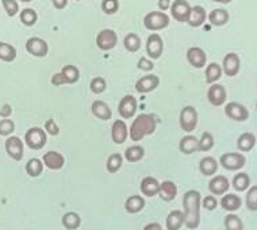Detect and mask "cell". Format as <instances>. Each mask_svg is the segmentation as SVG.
Returning a JSON list of instances; mask_svg holds the SVG:
<instances>
[{
    "label": "cell",
    "instance_id": "cell-1",
    "mask_svg": "<svg viewBox=\"0 0 257 230\" xmlns=\"http://www.w3.org/2000/svg\"><path fill=\"white\" fill-rule=\"evenodd\" d=\"M200 206L202 195L199 191H187L183 196V208H184V225L188 229H198L200 225Z\"/></svg>",
    "mask_w": 257,
    "mask_h": 230
},
{
    "label": "cell",
    "instance_id": "cell-2",
    "mask_svg": "<svg viewBox=\"0 0 257 230\" xmlns=\"http://www.w3.org/2000/svg\"><path fill=\"white\" fill-rule=\"evenodd\" d=\"M157 128V121L155 115L152 114H141L134 120V122L130 126V140L134 142H138L144 140L147 136L155 133Z\"/></svg>",
    "mask_w": 257,
    "mask_h": 230
},
{
    "label": "cell",
    "instance_id": "cell-3",
    "mask_svg": "<svg viewBox=\"0 0 257 230\" xmlns=\"http://www.w3.org/2000/svg\"><path fill=\"white\" fill-rule=\"evenodd\" d=\"M171 19L164 11H152V13L147 14V17L144 18V25L148 30L159 31L163 30L165 27H168Z\"/></svg>",
    "mask_w": 257,
    "mask_h": 230
},
{
    "label": "cell",
    "instance_id": "cell-4",
    "mask_svg": "<svg viewBox=\"0 0 257 230\" xmlns=\"http://www.w3.org/2000/svg\"><path fill=\"white\" fill-rule=\"evenodd\" d=\"M46 132L41 128H30L25 134V144L33 151H40L46 145Z\"/></svg>",
    "mask_w": 257,
    "mask_h": 230
},
{
    "label": "cell",
    "instance_id": "cell-5",
    "mask_svg": "<svg viewBox=\"0 0 257 230\" xmlns=\"http://www.w3.org/2000/svg\"><path fill=\"white\" fill-rule=\"evenodd\" d=\"M179 122H180V128L186 133H192L198 126V111L195 107H183V110L180 111V117H179Z\"/></svg>",
    "mask_w": 257,
    "mask_h": 230
},
{
    "label": "cell",
    "instance_id": "cell-6",
    "mask_svg": "<svg viewBox=\"0 0 257 230\" xmlns=\"http://www.w3.org/2000/svg\"><path fill=\"white\" fill-rule=\"evenodd\" d=\"M219 164L226 171H239L245 167L246 164V157L241 153H235V152H230V153H223L219 157Z\"/></svg>",
    "mask_w": 257,
    "mask_h": 230
},
{
    "label": "cell",
    "instance_id": "cell-7",
    "mask_svg": "<svg viewBox=\"0 0 257 230\" xmlns=\"http://www.w3.org/2000/svg\"><path fill=\"white\" fill-rule=\"evenodd\" d=\"M118 44V36L114 30L111 29H104L96 37V46L103 52L112 50Z\"/></svg>",
    "mask_w": 257,
    "mask_h": 230
},
{
    "label": "cell",
    "instance_id": "cell-8",
    "mask_svg": "<svg viewBox=\"0 0 257 230\" xmlns=\"http://www.w3.org/2000/svg\"><path fill=\"white\" fill-rule=\"evenodd\" d=\"M225 114L229 120L235 121V122H245L249 120L248 108L237 102H229L225 106Z\"/></svg>",
    "mask_w": 257,
    "mask_h": 230
},
{
    "label": "cell",
    "instance_id": "cell-9",
    "mask_svg": "<svg viewBox=\"0 0 257 230\" xmlns=\"http://www.w3.org/2000/svg\"><path fill=\"white\" fill-rule=\"evenodd\" d=\"M26 50L34 57H46L49 53V46L48 42L40 37H31L26 41Z\"/></svg>",
    "mask_w": 257,
    "mask_h": 230
},
{
    "label": "cell",
    "instance_id": "cell-10",
    "mask_svg": "<svg viewBox=\"0 0 257 230\" xmlns=\"http://www.w3.org/2000/svg\"><path fill=\"white\" fill-rule=\"evenodd\" d=\"M6 152L13 160L21 161L23 159V153H25V145H23L22 140L17 136H10L6 140Z\"/></svg>",
    "mask_w": 257,
    "mask_h": 230
},
{
    "label": "cell",
    "instance_id": "cell-11",
    "mask_svg": "<svg viewBox=\"0 0 257 230\" xmlns=\"http://www.w3.org/2000/svg\"><path fill=\"white\" fill-rule=\"evenodd\" d=\"M226 99L227 92L223 85L218 84V83L210 84V88L207 89V100L210 102V104L219 107L226 103Z\"/></svg>",
    "mask_w": 257,
    "mask_h": 230
},
{
    "label": "cell",
    "instance_id": "cell-12",
    "mask_svg": "<svg viewBox=\"0 0 257 230\" xmlns=\"http://www.w3.org/2000/svg\"><path fill=\"white\" fill-rule=\"evenodd\" d=\"M191 13V6L187 0H175L171 6V14L175 21L184 23L188 21Z\"/></svg>",
    "mask_w": 257,
    "mask_h": 230
},
{
    "label": "cell",
    "instance_id": "cell-13",
    "mask_svg": "<svg viewBox=\"0 0 257 230\" xmlns=\"http://www.w3.org/2000/svg\"><path fill=\"white\" fill-rule=\"evenodd\" d=\"M239 69H241V60H239L238 54L227 53L222 61L223 73L229 77H234V76L238 75Z\"/></svg>",
    "mask_w": 257,
    "mask_h": 230
},
{
    "label": "cell",
    "instance_id": "cell-14",
    "mask_svg": "<svg viewBox=\"0 0 257 230\" xmlns=\"http://www.w3.org/2000/svg\"><path fill=\"white\" fill-rule=\"evenodd\" d=\"M137 111V99L133 95H126L122 97L118 106V112L123 120H130L133 118L134 114Z\"/></svg>",
    "mask_w": 257,
    "mask_h": 230
},
{
    "label": "cell",
    "instance_id": "cell-15",
    "mask_svg": "<svg viewBox=\"0 0 257 230\" xmlns=\"http://www.w3.org/2000/svg\"><path fill=\"white\" fill-rule=\"evenodd\" d=\"M164 52V42L163 38L159 34H152L148 37L147 40V53L149 57L153 60L161 57V54Z\"/></svg>",
    "mask_w": 257,
    "mask_h": 230
},
{
    "label": "cell",
    "instance_id": "cell-16",
    "mask_svg": "<svg viewBox=\"0 0 257 230\" xmlns=\"http://www.w3.org/2000/svg\"><path fill=\"white\" fill-rule=\"evenodd\" d=\"M230 188V182L226 176L223 175H218L214 176L210 182H208V191L213 195H225Z\"/></svg>",
    "mask_w": 257,
    "mask_h": 230
},
{
    "label": "cell",
    "instance_id": "cell-17",
    "mask_svg": "<svg viewBox=\"0 0 257 230\" xmlns=\"http://www.w3.org/2000/svg\"><path fill=\"white\" fill-rule=\"evenodd\" d=\"M187 60L190 62V65L194 68H204L206 67V61H207V56L202 48L198 46H192L187 50Z\"/></svg>",
    "mask_w": 257,
    "mask_h": 230
},
{
    "label": "cell",
    "instance_id": "cell-18",
    "mask_svg": "<svg viewBox=\"0 0 257 230\" xmlns=\"http://www.w3.org/2000/svg\"><path fill=\"white\" fill-rule=\"evenodd\" d=\"M160 85V79L159 76L156 75H147L137 80L136 83V89L140 93H148L155 91Z\"/></svg>",
    "mask_w": 257,
    "mask_h": 230
},
{
    "label": "cell",
    "instance_id": "cell-19",
    "mask_svg": "<svg viewBox=\"0 0 257 230\" xmlns=\"http://www.w3.org/2000/svg\"><path fill=\"white\" fill-rule=\"evenodd\" d=\"M128 137V130H127V125L124 124L122 120L115 121L112 124V128H111V138L112 141L116 145H120L123 144Z\"/></svg>",
    "mask_w": 257,
    "mask_h": 230
},
{
    "label": "cell",
    "instance_id": "cell-20",
    "mask_svg": "<svg viewBox=\"0 0 257 230\" xmlns=\"http://www.w3.org/2000/svg\"><path fill=\"white\" fill-rule=\"evenodd\" d=\"M44 161L42 163L48 167L52 171H58V169H61L64 165H65V159H64V156L61 153H58V152L50 151L46 152L44 155Z\"/></svg>",
    "mask_w": 257,
    "mask_h": 230
},
{
    "label": "cell",
    "instance_id": "cell-21",
    "mask_svg": "<svg viewBox=\"0 0 257 230\" xmlns=\"http://www.w3.org/2000/svg\"><path fill=\"white\" fill-rule=\"evenodd\" d=\"M161 198V200H164V202H171L176 198V195H178V186L175 184L171 180H165L160 184L159 188V194H157Z\"/></svg>",
    "mask_w": 257,
    "mask_h": 230
},
{
    "label": "cell",
    "instance_id": "cell-22",
    "mask_svg": "<svg viewBox=\"0 0 257 230\" xmlns=\"http://www.w3.org/2000/svg\"><path fill=\"white\" fill-rule=\"evenodd\" d=\"M179 149L184 155H192L195 152H199V140L195 136H186L179 142Z\"/></svg>",
    "mask_w": 257,
    "mask_h": 230
},
{
    "label": "cell",
    "instance_id": "cell-23",
    "mask_svg": "<svg viewBox=\"0 0 257 230\" xmlns=\"http://www.w3.org/2000/svg\"><path fill=\"white\" fill-rule=\"evenodd\" d=\"M140 188H141V192L145 195V196H148V198H153V196H156V195L159 194L160 183L156 177L147 176L142 179Z\"/></svg>",
    "mask_w": 257,
    "mask_h": 230
},
{
    "label": "cell",
    "instance_id": "cell-24",
    "mask_svg": "<svg viewBox=\"0 0 257 230\" xmlns=\"http://www.w3.org/2000/svg\"><path fill=\"white\" fill-rule=\"evenodd\" d=\"M206 19H207L206 10H204L202 6H195V7H191V13L187 23H188L191 27H200L204 22H206Z\"/></svg>",
    "mask_w": 257,
    "mask_h": 230
},
{
    "label": "cell",
    "instance_id": "cell-25",
    "mask_svg": "<svg viewBox=\"0 0 257 230\" xmlns=\"http://www.w3.org/2000/svg\"><path fill=\"white\" fill-rule=\"evenodd\" d=\"M219 204H221V207L223 208V210H226V211L229 212H234L241 208V206H242V200H241V198H239L238 195L226 194L223 195V198L221 199Z\"/></svg>",
    "mask_w": 257,
    "mask_h": 230
},
{
    "label": "cell",
    "instance_id": "cell-26",
    "mask_svg": "<svg viewBox=\"0 0 257 230\" xmlns=\"http://www.w3.org/2000/svg\"><path fill=\"white\" fill-rule=\"evenodd\" d=\"M91 111L100 121H108L112 117V111L108 107V104L103 102V100H95L92 103V106H91Z\"/></svg>",
    "mask_w": 257,
    "mask_h": 230
},
{
    "label": "cell",
    "instance_id": "cell-27",
    "mask_svg": "<svg viewBox=\"0 0 257 230\" xmlns=\"http://www.w3.org/2000/svg\"><path fill=\"white\" fill-rule=\"evenodd\" d=\"M145 204H147V202H145V199L142 198L141 195H132L124 202V210L128 214H137L141 210H144Z\"/></svg>",
    "mask_w": 257,
    "mask_h": 230
},
{
    "label": "cell",
    "instance_id": "cell-28",
    "mask_svg": "<svg viewBox=\"0 0 257 230\" xmlns=\"http://www.w3.org/2000/svg\"><path fill=\"white\" fill-rule=\"evenodd\" d=\"M208 22L211 23L213 26H223V25H226L229 22V19H230V15L227 13V10L225 9H215L213 10L211 13L207 15Z\"/></svg>",
    "mask_w": 257,
    "mask_h": 230
},
{
    "label": "cell",
    "instance_id": "cell-29",
    "mask_svg": "<svg viewBox=\"0 0 257 230\" xmlns=\"http://www.w3.org/2000/svg\"><path fill=\"white\" fill-rule=\"evenodd\" d=\"M257 145V138L253 133H242L237 140V148L241 152H250Z\"/></svg>",
    "mask_w": 257,
    "mask_h": 230
},
{
    "label": "cell",
    "instance_id": "cell-30",
    "mask_svg": "<svg viewBox=\"0 0 257 230\" xmlns=\"http://www.w3.org/2000/svg\"><path fill=\"white\" fill-rule=\"evenodd\" d=\"M165 225H167L168 230H180V227L184 225V214H183V211L172 210L167 217Z\"/></svg>",
    "mask_w": 257,
    "mask_h": 230
},
{
    "label": "cell",
    "instance_id": "cell-31",
    "mask_svg": "<svg viewBox=\"0 0 257 230\" xmlns=\"http://www.w3.org/2000/svg\"><path fill=\"white\" fill-rule=\"evenodd\" d=\"M199 171L204 176H214L218 171V161L211 156H207L200 160Z\"/></svg>",
    "mask_w": 257,
    "mask_h": 230
},
{
    "label": "cell",
    "instance_id": "cell-32",
    "mask_svg": "<svg viewBox=\"0 0 257 230\" xmlns=\"http://www.w3.org/2000/svg\"><path fill=\"white\" fill-rule=\"evenodd\" d=\"M222 73V67L217 62H210L207 67H206V83L208 84H213V83H217L218 80L221 79Z\"/></svg>",
    "mask_w": 257,
    "mask_h": 230
},
{
    "label": "cell",
    "instance_id": "cell-33",
    "mask_svg": "<svg viewBox=\"0 0 257 230\" xmlns=\"http://www.w3.org/2000/svg\"><path fill=\"white\" fill-rule=\"evenodd\" d=\"M61 223L67 230H76L79 229L80 225H81V218L77 212H67L62 215Z\"/></svg>",
    "mask_w": 257,
    "mask_h": 230
},
{
    "label": "cell",
    "instance_id": "cell-34",
    "mask_svg": "<svg viewBox=\"0 0 257 230\" xmlns=\"http://www.w3.org/2000/svg\"><path fill=\"white\" fill-rule=\"evenodd\" d=\"M233 188H234L237 192H244L249 188L250 186V177H249L248 173L245 172H238L233 177Z\"/></svg>",
    "mask_w": 257,
    "mask_h": 230
},
{
    "label": "cell",
    "instance_id": "cell-35",
    "mask_svg": "<svg viewBox=\"0 0 257 230\" xmlns=\"http://www.w3.org/2000/svg\"><path fill=\"white\" fill-rule=\"evenodd\" d=\"M144 156H145V149L141 145L130 146L124 152V159L127 160L128 163H138L144 159Z\"/></svg>",
    "mask_w": 257,
    "mask_h": 230
},
{
    "label": "cell",
    "instance_id": "cell-36",
    "mask_svg": "<svg viewBox=\"0 0 257 230\" xmlns=\"http://www.w3.org/2000/svg\"><path fill=\"white\" fill-rule=\"evenodd\" d=\"M123 45L127 52H130V53H136V52H138L140 48H141V38H140V36L136 34V33H130V34H127V36L124 37Z\"/></svg>",
    "mask_w": 257,
    "mask_h": 230
},
{
    "label": "cell",
    "instance_id": "cell-37",
    "mask_svg": "<svg viewBox=\"0 0 257 230\" xmlns=\"http://www.w3.org/2000/svg\"><path fill=\"white\" fill-rule=\"evenodd\" d=\"M61 73L65 77L67 84H75L80 80L79 68L75 67V65H65V67H62Z\"/></svg>",
    "mask_w": 257,
    "mask_h": 230
},
{
    "label": "cell",
    "instance_id": "cell-38",
    "mask_svg": "<svg viewBox=\"0 0 257 230\" xmlns=\"http://www.w3.org/2000/svg\"><path fill=\"white\" fill-rule=\"evenodd\" d=\"M26 172L29 176L38 177L41 173L44 172V163L40 159H31L26 163Z\"/></svg>",
    "mask_w": 257,
    "mask_h": 230
},
{
    "label": "cell",
    "instance_id": "cell-39",
    "mask_svg": "<svg viewBox=\"0 0 257 230\" xmlns=\"http://www.w3.org/2000/svg\"><path fill=\"white\" fill-rule=\"evenodd\" d=\"M17 58V49L13 45L0 42V60L5 62H13Z\"/></svg>",
    "mask_w": 257,
    "mask_h": 230
},
{
    "label": "cell",
    "instance_id": "cell-40",
    "mask_svg": "<svg viewBox=\"0 0 257 230\" xmlns=\"http://www.w3.org/2000/svg\"><path fill=\"white\" fill-rule=\"evenodd\" d=\"M223 225L226 230H244V222L235 214H227L223 219Z\"/></svg>",
    "mask_w": 257,
    "mask_h": 230
},
{
    "label": "cell",
    "instance_id": "cell-41",
    "mask_svg": "<svg viewBox=\"0 0 257 230\" xmlns=\"http://www.w3.org/2000/svg\"><path fill=\"white\" fill-rule=\"evenodd\" d=\"M122 164H123V157H122V155H119V153H112L108 157V160H107L106 168L110 173H115L119 171Z\"/></svg>",
    "mask_w": 257,
    "mask_h": 230
},
{
    "label": "cell",
    "instance_id": "cell-42",
    "mask_svg": "<svg viewBox=\"0 0 257 230\" xmlns=\"http://www.w3.org/2000/svg\"><path fill=\"white\" fill-rule=\"evenodd\" d=\"M19 18L25 26H34L38 21V14L33 9H25L19 14Z\"/></svg>",
    "mask_w": 257,
    "mask_h": 230
},
{
    "label": "cell",
    "instance_id": "cell-43",
    "mask_svg": "<svg viewBox=\"0 0 257 230\" xmlns=\"http://www.w3.org/2000/svg\"><path fill=\"white\" fill-rule=\"evenodd\" d=\"M245 203L249 211H257V186H252L248 188Z\"/></svg>",
    "mask_w": 257,
    "mask_h": 230
},
{
    "label": "cell",
    "instance_id": "cell-44",
    "mask_svg": "<svg viewBox=\"0 0 257 230\" xmlns=\"http://www.w3.org/2000/svg\"><path fill=\"white\" fill-rule=\"evenodd\" d=\"M214 146V137L213 134L204 132L202 137L199 138V152H208L213 149Z\"/></svg>",
    "mask_w": 257,
    "mask_h": 230
},
{
    "label": "cell",
    "instance_id": "cell-45",
    "mask_svg": "<svg viewBox=\"0 0 257 230\" xmlns=\"http://www.w3.org/2000/svg\"><path fill=\"white\" fill-rule=\"evenodd\" d=\"M106 88L107 83L103 77H93V79L91 80V83H89V89H91L93 93H96V95L104 92V89Z\"/></svg>",
    "mask_w": 257,
    "mask_h": 230
},
{
    "label": "cell",
    "instance_id": "cell-46",
    "mask_svg": "<svg viewBox=\"0 0 257 230\" xmlns=\"http://www.w3.org/2000/svg\"><path fill=\"white\" fill-rule=\"evenodd\" d=\"M119 10V0H102V11L107 15L118 13Z\"/></svg>",
    "mask_w": 257,
    "mask_h": 230
},
{
    "label": "cell",
    "instance_id": "cell-47",
    "mask_svg": "<svg viewBox=\"0 0 257 230\" xmlns=\"http://www.w3.org/2000/svg\"><path fill=\"white\" fill-rule=\"evenodd\" d=\"M15 130V124L13 121L9 120V118H5V120L0 121V136L3 137H9L14 133Z\"/></svg>",
    "mask_w": 257,
    "mask_h": 230
},
{
    "label": "cell",
    "instance_id": "cell-48",
    "mask_svg": "<svg viewBox=\"0 0 257 230\" xmlns=\"http://www.w3.org/2000/svg\"><path fill=\"white\" fill-rule=\"evenodd\" d=\"M2 5L5 7L7 15L11 18L19 13V5L17 0H2Z\"/></svg>",
    "mask_w": 257,
    "mask_h": 230
},
{
    "label": "cell",
    "instance_id": "cell-49",
    "mask_svg": "<svg viewBox=\"0 0 257 230\" xmlns=\"http://www.w3.org/2000/svg\"><path fill=\"white\" fill-rule=\"evenodd\" d=\"M218 204H219V202L217 200V198H215V195H207V196H204L203 199H202V206H203L206 210H208V211H213V210H215V208L218 207Z\"/></svg>",
    "mask_w": 257,
    "mask_h": 230
},
{
    "label": "cell",
    "instance_id": "cell-50",
    "mask_svg": "<svg viewBox=\"0 0 257 230\" xmlns=\"http://www.w3.org/2000/svg\"><path fill=\"white\" fill-rule=\"evenodd\" d=\"M45 132L56 137V136L60 134V128H58V125L53 120H48L45 122Z\"/></svg>",
    "mask_w": 257,
    "mask_h": 230
},
{
    "label": "cell",
    "instance_id": "cell-51",
    "mask_svg": "<svg viewBox=\"0 0 257 230\" xmlns=\"http://www.w3.org/2000/svg\"><path fill=\"white\" fill-rule=\"evenodd\" d=\"M137 68L138 69H141V71H145V72H149L152 71L153 68H155V64L152 60L147 57H141L138 60V64H137Z\"/></svg>",
    "mask_w": 257,
    "mask_h": 230
},
{
    "label": "cell",
    "instance_id": "cell-52",
    "mask_svg": "<svg viewBox=\"0 0 257 230\" xmlns=\"http://www.w3.org/2000/svg\"><path fill=\"white\" fill-rule=\"evenodd\" d=\"M52 84L56 85V87H60V85L62 84H67L65 77H64V75H62L61 72H58V73L53 75V77H52Z\"/></svg>",
    "mask_w": 257,
    "mask_h": 230
},
{
    "label": "cell",
    "instance_id": "cell-53",
    "mask_svg": "<svg viewBox=\"0 0 257 230\" xmlns=\"http://www.w3.org/2000/svg\"><path fill=\"white\" fill-rule=\"evenodd\" d=\"M52 3H53L54 9L64 10L68 6V0H52Z\"/></svg>",
    "mask_w": 257,
    "mask_h": 230
},
{
    "label": "cell",
    "instance_id": "cell-54",
    "mask_svg": "<svg viewBox=\"0 0 257 230\" xmlns=\"http://www.w3.org/2000/svg\"><path fill=\"white\" fill-rule=\"evenodd\" d=\"M142 230H163V226L157 222H152V223H148Z\"/></svg>",
    "mask_w": 257,
    "mask_h": 230
},
{
    "label": "cell",
    "instance_id": "cell-55",
    "mask_svg": "<svg viewBox=\"0 0 257 230\" xmlns=\"http://www.w3.org/2000/svg\"><path fill=\"white\" fill-rule=\"evenodd\" d=\"M11 112H13V111H11V107H10L9 104H6V106L0 110V115H2L3 118H7Z\"/></svg>",
    "mask_w": 257,
    "mask_h": 230
},
{
    "label": "cell",
    "instance_id": "cell-56",
    "mask_svg": "<svg viewBox=\"0 0 257 230\" xmlns=\"http://www.w3.org/2000/svg\"><path fill=\"white\" fill-rule=\"evenodd\" d=\"M159 7L161 11L169 9V0H159Z\"/></svg>",
    "mask_w": 257,
    "mask_h": 230
},
{
    "label": "cell",
    "instance_id": "cell-57",
    "mask_svg": "<svg viewBox=\"0 0 257 230\" xmlns=\"http://www.w3.org/2000/svg\"><path fill=\"white\" fill-rule=\"evenodd\" d=\"M214 3H221V5H229L233 0H213Z\"/></svg>",
    "mask_w": 257,
    "mask_h": 230
},
{
    "label": "cell",
    "instance_id": "cell-58",
    "mask_svg": "<svg viewBox=\"0 0 257 230\" xmlns=\"http://www.w3.org/2000/svg\"><path fill=\"white\" fill-rule=\"evenodd\" d=\"M19 2H22V3H30L33 0H19Z\"/></svg>",
    "mask_w": 257,
    "mask_h": 230
},
{
    "label": "cell",
    "instance_id": "cell-59",
    "mask_svg": "<svg viewBox=\"0 0 257 230\" xmlns=\"http://www.w3.org/2000/svg\"><path fill=\"white\" fill-rule=\"evenodd\" d=\"M76 2H83V0H76Z\"/></svg>",
    "mask_w": 257,
    "mask_h": 230
},
{
    "label": "cell",
    "instance_id": "cell-60",
    "mask_svg": "<svg viewBox=\"0 0 257 230\" xmlns=\"http://www.w3.org/2000/svg\"><path fill=\"white\" fill-rule=\"evenodd\" d=\"M256 108H257V102H256Z\"/></svg>",
    "mask_w": 257,
    "mask_h": 230
}]
</instances>
